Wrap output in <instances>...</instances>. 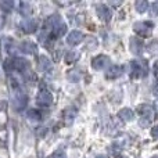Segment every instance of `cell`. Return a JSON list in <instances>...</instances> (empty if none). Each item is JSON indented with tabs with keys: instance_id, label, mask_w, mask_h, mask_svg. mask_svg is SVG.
Wrapping results in <instances>:
<instances>
[{
	"instance_id": "obj_8",
	"label": "cell",
	"mask_w": 158,
	"mask_h": 158,
	"mask_svg": "<svg viewBox=\"0 0 158 158\" xmlns=\"http://www.w3.org/2000/svg\"><path fill=\"white\" fill-rule=\"evenodd\" d=\"M53 68V63L47 56H39L38 58V69L42 72H46V71H50Z\"/></svg>"
},
{
	"instance_id": "obj_24",
	"label": "cell",
	"mask_w": 158,
	"mask_h": 158,
	"mask_svg": "<svg viewBox=\"0 0 158 158\" xmlns=\"http://www.w3.org/2000/svg\"><path fill=\"white\" fill-rule=\"evenodd\" d=\"M150 15L151 17H156V15H158V3H154L153 6H151V11H150Z\"/></svg>"
},
{
	"instance_id": "obj_27",
	"label": "cell",
	"mask_w": 158,
	"mask_h": 158,
	"mask_svg": "<svg viewBox=\"0 0 158 158\" xmlns=\"http://www.w3.org/2000/svg\"><path fill=\"white\" fill-rule=\"evenodd\" d=\"M52 158H67V157H65V154L64 153H54Z\"/></svg>"
},
{
	"instance_id": "obj_17",
	"label": "cell",
	"mask_w": 158,
	"mask_h": 158,
	"mask_svg": "<svg viewBox=\"0 0 158 158\" xmlns=\"http://www.w3.org/2000/svg\"><path fill=\"white\" fill-rule=\"evenodd\" d=\"M60 22H63V19H61V17L58 15V14H54V15H52V17H49L47 18V25L49 27H52V29L56 27V25H58Z\"/></svg>"
},
{
	"instance_id": "obj_22",
	"label": "cell",
	"mask_w": 158,
	"mask_h": 158,
	"mask_svg": "<svg viewBox=\"0 0 158 158\" xmlns=\"http://www.w3.org/2000/svg\"><path fill=\"white\" fill-rule=\"evenodd\" d=\"M147 50L150 53H153V54H156V53H158V42L154 40V42H150L147 46Z\"/></svg>"
},
{
	"instance_id": "obj_4",
	"label": "cell",
	"mask_w": 158,
	"mask_h": 158,
	"mask_svg": "<svg viewBox=\"0 0 158 158\" xmlns=\"http://www.w3.org/2000/svg\"><path fill=\"white\" fill-rule=\"evenodd\" d=\"M108 65H110V58H108V56H106V54L96 56V57L92 60V67H93V69H96V71L104 69Z\"/></svg>"
},
{
	"instance_id": "obj_29",
	"label": "cell",
	"mask_w": 158,
	"mask_h": 158,
	"mask_svg": "<svg viewBox=\"0 0 158 158\" xmlns=\"http://www.w3.org/2000/svg\"><path fill=\"white\" fill-rule=\"evenodd\" d=\"M153 158H158V156H157V157H153Z\"/></svg>"
},
{
	"instance_id": "obj_9",
	"label": "cell",
	"mask_w": 158,
	"mask_h": 158,
	"mask_svg": "<svg viewBox=\"0 0 158 158\" xmlns=\"http://www.w3.org/2000/svg\"><path fill=\"white\" fill-rule=\"evenodd\" d=\"M129 50L135 56H139L143 50V42L139 38H131V40H129Z\"/></svg>"
},
{
	"instance_id": "obj_30",
	"label": "cell",
	"mask_w": 158,
	"mask_h": 158,
	"mask_svg": "<svg viewBox=\"0 0 158 158\" xmlns=\"http://www.w3.org/2000/svg\"><path fill=\"white\" fill-rule=\"evenodd\" d=\"M157 65H158V64H157Z\"/></svg>"
},
{
	"instance_id": "obj_11",
	"label": "cell",
	"mask_w": 158,
	"mask_h": 158,
	"mask_svg": "<svg viewBox=\"0 0 158 158\" xmlns=\"http://www.w3.org/2000/svg\"><path fill=\"white\" fill-rule=\"evenodd\" d=\"M82 40H83V33L79 32V31H72V32H69L68 38H67V42H68L69 44H72V46L79 44Z\"/></svg>"
},
{
	"instance_id": "obj_21",
	"label": "cell",
	"mask_w": 158,
	"mask_h": 158,
	"mask_svg": "<svg viewBox=\"0 0 158 158\" xmlns=\"http://www.w3.org/2000/svg\"><path fill=\"white\" fill-rule=\"evenodd\" d=\"M67 77H68V81L69 82H78L79 79H81V74H79V71H75V69H72V71H69L68 74H67Z\"/></svg>"
},
{
	"instance_id": "obj_16",
	"label": "cell",
	"mask_w": 158,
	"mask_h": 158,
	"mask_svg": "<svg viewBox=\"0 0 158 158\" xmlns=\"http://www.w3.org/2000/svg\"><path fill=\"white\" fill-rule=\"evenodd\" d=\"M52 31H53V33H54L56 38H60V36H63L64 33L67 32V25L64 24V22H60V24L56 25Z\"/></svg>"
},
{
	"instance_id": "obj_13",
	"label": "cell",
	"mask_w": 158,
	"mask_h": 158,
	"mask_svg": "<svg viewBox=\"0 0 158 158\" xmlns=\"http://www.w3.org/2000/svg\"><path fill=\"white\" fill-rule=\"evenodd\" d=\"M122 72H123L122 67H119V65H112V67H110L108 71L106 72V77L108 78V79H115V78H119L121 75H122Z\"/></svg>"
},
{
	"instance_id": "obj_14",
	"label": "cell",
	"mask_w": 158,
	"mask_h": 158,
	"mask_svg": "<svg viewBox=\"0 0 158 158\" xmlns=\"http://www.w3.org/2000/svg\"><path fill=\"white\" fill-rule=\"evenodd\" d=\"M28 103V97L24 94V93H18L15 94V98H14V107L17 110H22Z\"/></svg>"
},
{
	"instance_id": "obj_1",
	"label": "cell",
	"mask_w": 158,
	"mask_h": 158,
	"mask_svg": "<svg viewBox=\"0 0 158 158\" xmlns=\"http://www.w3.org/2000/svg\"><path fill=\"white\" fill-rule=\"evenodd\" d=\"M137 112L140 114V126H143V128H146V126L148 125V122H151V121L154 119V117H156V111H154V108L151 106H148V104H142V106L137 107Z\"/></svg>"
},
{
	"instance_id": "obj_23",
	"label": "cell",
	"mask_w": 158,
	"mask_h": 158,
	"mask_svg": "<svg viewBox=\"0 0 158 158\" xmlns=\"http://www.w3.org/2000/svg\"><path fill=\"white\" fill-rule=\"evenodd\" d=\"M13 2H0V8L3 11H10L13 8Z\"/></svg>"
},
{
	"instance_id": "obj_18",
	"label": "cell",
	"mask_w": 158,
	"mask_h": 158,
	"mask_svg": "<svg viewBox=\"0 0 158 158\" xmlns=\"http://www.w3.org/2000/svg\"><path fill=\"white\" fill-rule=\"evenodd\" d=\"M135 7H136L137 13H144L148 7V3L146 2V0H137L136 4H135Z\"/></svg>"
},
{
	"instance_id": "obj_25",
	"label": "cell",
	"mask_w": 158,
	"mask_h": 158,
	"mask_svg": "<svg viewBox=\"0 0 158 158\" xmlns=\"http://www.w3.org/2000/svg\"><path fill=\"white\" fill-rule=\"evenodd\" d=\"M21 8H22V14H29L31 13V6L27 4V3H22Z\"/></svg>"
},
{
	"instance_id": "obj_15",
	"label": "cell",
	"mask_w": 158,
	"mask_h": 158,
	"mask_svg": "<svg viewBox=\"0 0 158 158\" xmlns=\"http://www.w3.org/2000/svg\"><path fill=\"white\" fill-rule=\"evenodd\" d=\"M118 117H119V119H122L123 122H129V121H132L135 118V114L131 108H122L118 112Z\"/></svg>"
},
{
	"instance_id": "obj_19",
	"label": "cell",
	"mask_w": 158,
	"mask_h": 158,
	"mask_svg": "<svg viewBox=\"0 0 158 158\" xmlns=\"http://www.w3.org/2000/svg\"><path fill=\"white\" fill-rule=\"evenodd\" d=\"M78 58H79V53H77V52H68L67 53V56H65V61L68 64L75 63Z\"/></svg>"
},
{
	"instance_id": "obj_10",
	"label": "cell",
	"mask_w": 158,
	"mask_h": 158,
	"mask_svg": "<svg viewBox=\"0 0 158 158\" xmlns=\"http://www.w3.org/2000/svg\"><path fill=\"white\" fill-rule=\"evenodd\" d=\"M19 49L22 53H27V54H36L38 53V46L31 40H24L19 44Z\"/></svg>"
},
{
	"instance_id": "obj_3",
	"label": "cell",
	"mask_w": 158,
	"mask_h": 158,
	"mask_svg": "<svg viewBox=\"0 0 158 158\" xmlns=\"http://www.w3.org/2000/svg\"><path fill=\"white\" fill-rule=\"evenodd\" d=\"M153 28L154 24H151L148 21H139L133 25V31L142 36H148L151 33V31H153Z\"/></svg>"
},
{
	"instance_id": "obj_6",
	"label": "cell",
	"mask_w": 158,
	"mask_h": 158,
	"mask_svg": "<svg viewBox=\"0 0 158 158\" xmlns=\"http://www.w3.org/2000/svg\"><path fill=\"white\" fill-rule=\"evenodd\" d=\"M8 65H11V68L14 69H18V71H24V69H28L29 67V61H27L25 58L22 57H15L13 58L11 61H8Z\"/></svg>"
},
{
	"instance_id": "obj_2",
	"label": "cell",
	"mask_w": 158,
	"mask_h": 158,
	"mask_svg": "<svg viewBox=\"0 0 158 158\" xmlns=\"http://www.w3.org/2000/svg\"><path fill=\"white\" fill-rule=\"evenodd\" d=\"M132 72L131 75L133 78H144L148 72V67L147 63L144 60H136V61H132Z\"/></svg>"
},
{
	"instance_id": "obj_28",
	"label": "cell",
	"mask_w": 158,
	"mask_h": 158,
	"mask_svg": "<svg viewBox=\"0 0 158 158\" xmlns=\"http://www.w3.org/2000/svg\"><path fill=\"white\" fill-rule=\"evenodd\" d=\"M97 158H108V157H104V156H100V157H97Z\"/></svg>"
},
{
	"instance_id": "obj_12",
	"label": "cell",
	"mask_w": 158,
	"mask_h": 158,
	"mask_svg": "<svg viewBox=\"0 0 158 158\" xmlns=\"http://www.w3.org/2000/svg\"><path fill=\"white\" fill-rule=\"evenodd\" d=\"M21 28L24 29V32L27 33H33L38 28V24H36L35 19H25V21L21 22Z\"/></svg>"
},
{
	"instance_id": "obj_7",
	"label": "cell",
	"mask_w": 158,
	"mask_h": 158,
	"mask_svg": "<svg viewBox=\"0 0 158 158\" xmlns=\"http://www.w3.org/2000/svg\"><path fill=\"white\" fill-rule=\"evenodd\" d=\"M96 14H97V17L101 19V21L107 22L110 21V18H111V11H110V8L107 7V6L104 4H97L96 6Z\"/></svg>"
},
{
	"instance_id": "obj_5",
	"label": "cell",
	"mask_w": 158,
	"mask_h": 158,
	"mask_svg": "<svg viewBox=\"0 0 158 158\" xmlns=\"http://www.w3.org/2000/svg\"><path fill=\"white\" fill-rule=\"evenodd\" d=\"M36 103L40 107H49L53 103V94L47 90H40L36 94Z\"/></svg>"
},
{
	"instance_id": "obj_20",
	"label": "cell",
	"mask_w": 158,
	"mask_h": 158,
	"mask_svg": "<svg viewBox=\"0 0 158 158\" xmlns=\"http://www.w3.org/2000/svg\"><path fill=\"white\" fill-rule=\"evenodd\" d=\"M27 115H28V118H29V119L36 121V122L40 119V112H39L38 110H28Z\"/></svg>"
},
{
	"instance_id": "obj_26",
	"label": "cell",
	"mask_w": 158,
	"mask_h": 158,
	"mask_svg": "<svg viewBox=\"0 0 158 158\" xmlns=\"http://www.w3.org/2000/svg\"><path fill=\"white\" fill-rule=\"evenodd\" d=\"M151 136L156 137V139H158V125L154 126V128L151 129Z\"/></svg>"
}]
</instances>
